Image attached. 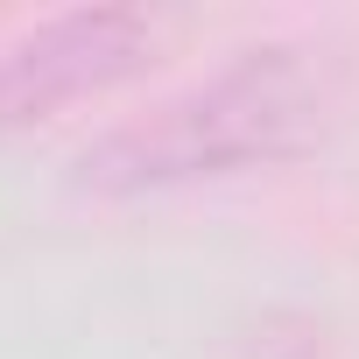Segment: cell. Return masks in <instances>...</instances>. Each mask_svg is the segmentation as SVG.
<instances>
[{
  "instance_id": "2",
  "label": "cell",
  "mask_w": 359,
  "mask_h": 359,
  "mask_svg": "<svg viewBox=\"0 0 359 359\" xmlns=\"http://www.w3.org/2000/svg\"><path fill=\"white\" fill-rule=\"evenodd\" d=\"M155 43V22L141 8H64L0 43V134L36 127L57 106L120 85Z\"/></svg>"
},
{
  "instance_id": "1",
  "label": "cell",
  "mask_w": 359,
  "mask_h": 359,
  "mask_svg": "<svg viewBox=\"0 0 359 359\" xmlns=\"http://www.w3.org/2000/svg\"><path fill=\"white\" fill-rule=\"evenodd\" d=\"M324 92L303 50L261 43L226 57L219 71L176 85L148 113H127L78 155V184L92 191H162L191 176H233L296 155L317 134Z\"/></svg>"
}]
</instances>
